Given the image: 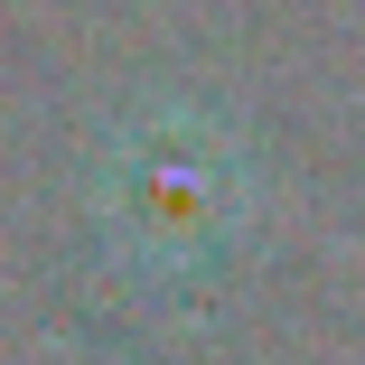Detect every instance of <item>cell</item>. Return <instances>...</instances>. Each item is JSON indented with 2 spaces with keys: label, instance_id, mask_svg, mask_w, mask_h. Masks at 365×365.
Returning <instances> with one entry per match:
<instances>
[{
  "label": "cell",
  "instance_id": "obj_1",
  "mask_svg": "<svg viewBox=\"0 0 365 365\" xmlns=\"http://www.w3.org/2000/svg\"><path fill=\"white\" fill-rule=\"evenodd\" d=\"M94 215H103V253L131 272V290H187L206 272H225V253L244 244L253 160L215 113L160 103L113 140Z\"/></svg>",
  "mask_w": 365,
  "mask_h": 365
}]
</instances>
